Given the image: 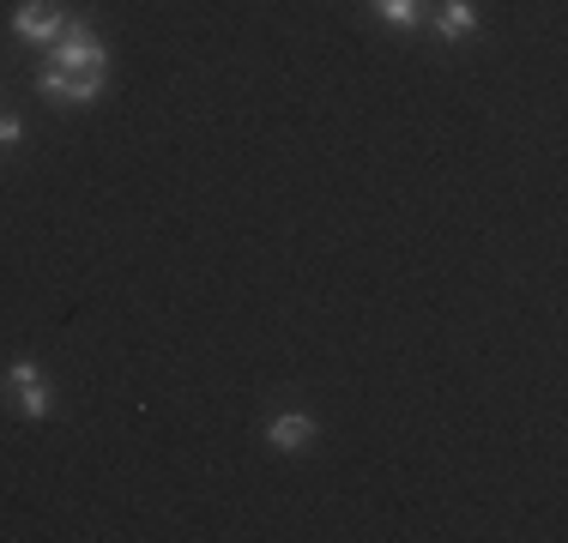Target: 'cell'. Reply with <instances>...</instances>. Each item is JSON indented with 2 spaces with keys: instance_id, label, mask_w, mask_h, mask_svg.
<instances>
[{
  "instance_id": "obj_1",
  "label": "cell",
  "mask_w": 568,
  "mask_h": 543,
  "mask_svg": "<svg viewBox=\"0 0 568 543\" xmlns=\"http://www.w3.org/2000/svg\"><path fill=\"white\" fill-rule=\"evenodd\" d=\"M49 66H61V73H91V66H103V73H110V49L91 37L85 19H67V31L49 43Z\"/></svg>"
},
{
  "instance_id": "obj_2",
  "label": "cell",
  "mask_w": 568,
  "mask_h": 543,
  "mask_svg": "<svg viewBox=\"0 0 568 543\" xmlns=\"http://www.w3.org/2000/svg\"><path fill=\"white\" fill-rule=\"evenodd\" d=\"M7 387H12V399H19V411L31 417V423H49V411H55V387L43 380V369H37L31 357H19L7 369Z\"/></svg>"
},
{
  "instance_id": "obj_3",
  "label": "cell",
  "mask_w": 568,
  "mask_h": 543,
  "mask_svg": "<svg viewBox=\"0 0 568 543\" xmlns=\"http://www.w3.org/2000/svg\"><path fill=\"white\" fill-rule=\"evenodd\" d=\"M12 31L24 37V43H55V37L67 31V12L61 7H49V0H24L19 12H12Z\"/></svg>"
},
{
  "instance_id": "obj_4",
  "label": "cell",
  "mask_w": 568,
  "mask_h": 543,
  "mask_svg": "<svg viewBox=\"0 0 568 543\" xmlns=\"http://www.w3.org/2000/svg\"><path fill=\"white\" fill-rule=\"evenodd\" d=\"M266 441L278 447V453H303L308 441H315V417H303V411H284L266 423Z\"/></svg>"
},
{
  "instance_id": "obj_5",
  "label": "cell",
  "mask_w": 568,
  "mask_h": 543,
  "mask_svg": "<svg viewBox=\"0 0 568 543\" xmlns=\"http://www.w3.org/2000/svg\"><path fill=\"white\" fill-rule=\"evenodd\" d=\"M98 98H103V66H91V73H67L61 109H85V103H98Z\"/></svg>"
},
{
  "instance_id": "obj_6",
  "label": "cell",
  "mask_w": 568,
  "mask_h": 543,
  "mask_svg": "<svg viewBox=\"0 0 568 543\" xmlns=\"http://www.w3.org/2000/svg\"><path fill=\"white\" fill-rule=\"evenodd\" d=\"M478 31V12H471V0H442V37L459 43V37Z\"/></svg>"
},
{
  "instance_id": "obj_7",
  "label": "cell",
  "mask_w": 568,
  "mask_h": 543,
  "mask_svg": "<svg viewBox=\"0 0 568 543\" xmlns=\"http://www.w3.org/2000/svg\"><path fill=\"white\" fill-rule=\"evenodd\" d=\"M369 7L382 12L394 31H417V24H424V0H369Z\"/></svg>"
},
{
  "instance_id": "obj_8",
  "label": "cell",
  "mask_w": 568,
  "mask_h": 543,
  "mask_svg": "<svg viewBox=\"0 0 568 543\" xmlns=\"http://www.w3.org/2000/svg\"><path fill=\"white\" fill-rule=\"evenodd\" d=\"M19 140H24V127L12 115H0V145H19Z\"/></svg>"
}]
</instances>
